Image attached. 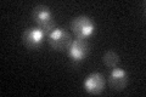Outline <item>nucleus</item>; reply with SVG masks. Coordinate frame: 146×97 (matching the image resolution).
Wrapping results in <instances>:
<instances>
[{"label":"nucleus","mask_w":146,"mask_h":97,"mask_svg":"<svg viewBox=\"0 0 146 97\" xmlns=\"http://www.w3.org/2000/svg\"><path fill=\"white\" fill-rule=\"evenodd\" d=\"M33 18L38 24V28L44 34H50L55 28V18L50 9L45 5H38L33 10Z\"/></svg>","instance_id":"f257e3e1"},{"label":"nucleus","mask_w":146,"mask_h":97,"mask_svg":"<svg viewBox=\"0 0 146 97\" xmlns=\"http://www.w3.org/2000/svg\"><path fill=\"white\" fill-rule=\"evenodd\" d=\"M72 29L77 38H88L94 33L95 26L91 18L88 16H78L72 21Z\"/></svg>","instance_id":"f03ea898"},{"label":"nucleus","mask_w":146,"mask_h":97,"mask_svg":"<svg viewBox=\"0 0 146 97\" xmlns=\"http://www.w3.org/2000/svg\"><path fill=\"white\" fill-rule=\"evenodd\" d=\"M49 43L52 49L57 50V51H65V50L70 49L72 44V38L66 30L54 29L49 34Z\"/></svg>","instance_id":"7ed1b4c3"},{"label":"nucleus","mask_w":146,"mask_h":97,"mask_svg":"<svg viewBox=\"0 0 146 97\" xmlns=\"http://www.w3.org/2000/svg\"><path fill=\"white\" fill-rule=\"evenodd\" d=\"M89 51V43L86 41L85 38H77L76 40L72 41L70 46V55L73 61L79 62L84 59L85 56L88 55Z\"/></svg>","instance_id":"20e7f679"},{"label":"nucleus","mask_w":146,"mask_h":97,"mask_svg":"<svg viewBox=\"0 0 146 97\" xmlns=\"http://www.w3.org/2000/svg\"><path fill=\"white\" fill-rule=\"evenodd\" d=\"M85 90L93 95L101 94L105 89V78L100 73H93L90 74L84 82Z\"/></svg>","instance_id":"39448f33"},{"label":"nucleus","mask_w":146,"mask_h":97,"mask_svg":"<svg viewBox=\"0 0 146 97\" xmlns=\"http://www.w3.org/2000/svg\"><path fill=\"white\" fill-rule=\"evenodd\" d=\"M23 43L28 49H36L42 44L44 33L39 28H27L23 32Z\"/></svg>","instance_id":"423d86ee"},{"label":"nucleus","mask_w":146,"mask_h":97,"mask_svg":"<svg viewBox=\"0 0 146 97\" xmlns=\"http://www.w3.org/2000/svg\"><path fill=\"white\" fill-rule=\"evenodd\" d=\"M108 82H110V85H111V87H113L115 90L121 91L123 89H125V86L128 84L127 73L123 71V69L115 68L111 72V74H110Z\"/></svg>","instance_id":"0eeeda50"},{"label":"nucleus","mask_w":146,"mask_h":97,"mask_svg":"<svg viewBox=\"0 0 146 97\" xmlns=\"http://www.w3.org/2000/svg\"><path fill=\"white\" fill-rule=\"evenodd\" d=\"M104 63L106 64L108 68L115 69L117 68L118 63H119V57L115 51H107L104 55Z\"/></svg>","instance_id":"6e6552de"}]
</instances>
